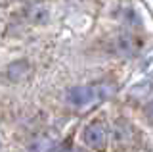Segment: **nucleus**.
I'll list each match as a JSON object with an SVG mask.
<instances>
[{
    "instance_id": "1",
    "label": "nucleus",
    "mask_w": 153,
    "mask_h": 152,
    "mask_svg": "<svg viewBox=\"0 0 153 152\" xmlns=\"http://www.w3.org/2000/svg\"><path fill=\"white\" fill-rule=\"evenodd\" d=\"M102 85L98 87H75L67 93V100H69L73 106H86V104L94 102L96 98H103V96H109L113 94V91H109V87L102 91Z\"/></svg>"
},
{
    "instance_id": "2",
    "label": "nucleus",
    "mask_w": 153,
    "mask_h": 152,
    "mask_svg": "<svg viewBox=\"0 0 153 152\" xmlns=\"http://www.w3.org/2000/svg\"><path fill=\"white\" fill-rule=\"evenodd\" d=\"M82 139L92 150L103 152L105 146H107V129H105V125L102 121H94V123H90V125L84 129Z\"/></svg>"
},
{
    "instance_id": "3",
    "label": "nucleus",
    "mask_w": 153,
    "mask_h": 152,
    "mask_svg": "<svg viewBox=\"0 0 153 152\" xmlns=\"http://www.w3.org/2000/svg\"><path fill=\"white\" fill-rule=\"evenodd\" d=\"M31 73V64L25 60H19V62H13V64L8 65V79L10 81H21V79H25L27 75Z\"/></svg>"
},
{
    "instance_id": "4",
    "label": "nucleus",
    "mask_w": 153,
    "mask_h": 152,
    "mask_svg": "<svg viewBox=\"0 0 153 152\" xmlns=\"http://www.w3.org/2000/svg\"><path fill=\"white\" fill-rule=\"evenodd\" d=\"M132 135H134V131H132L130 123H126L124 120L115 121V125H113V137H115V141H119V142H130Z\"/></svg>"
},
{
    "instance_id": "5",
    "label": "nucleus",
    "mask_w": 153,
    "mask_h": 152,
    "mask_svg": "<svg viewBox=\"0 0 153 152\" xmlns=\"http://www.w3.org/2000/svg\"><path fill=\"white\" fill-rule=\"evenodd\" d=\"M54 152H84V150L76 148V146H71V144H63V146H59V148H56Z\"/></svg>"
},
{
    "instance_id": "6",
    "label": "nucleus",
    "mask_w": 153,
    "mask_h": 152,
    "mask_svg": "<svg viewBox=\"0 0 153 152\" xmlns=\"http://www.w3.org/2000/svg\"><path fill=\"white\" fill-rule=\"evenodd\" d=\"M146 116L149 117V120H153V100H151V102L146 106Z\"/></svg>"
}]
</instances>
